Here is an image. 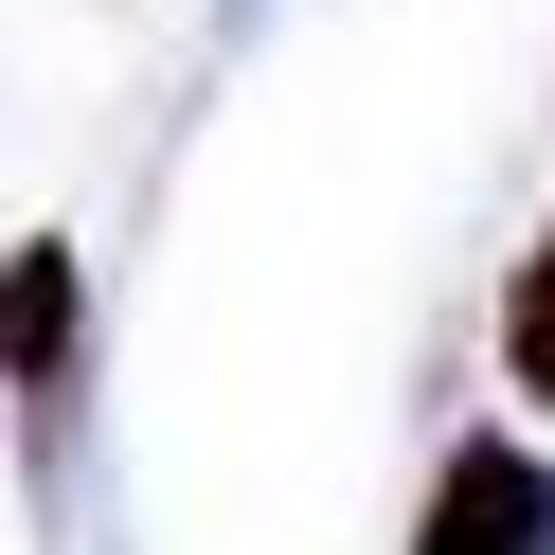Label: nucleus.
<instances>
[{
	"mask_svg": "<svg viewBox=\"0 0 555 555\" xmlns=\"http://www.w3.org/2000/svg\"><path fill=\"white\" fill-rule=\"evenodd\" d=\"M0 395H18L37 466L73 483V395H90V269H73V233H18L0 251Z\"/></svg>",
	"mask_w": 555,
	"mask_h": 555,
	"instance_id": "1",
	"label": "nucleus"
},
{
	"mask_svg": "<svg viewBox=\"0 0 555 555\" xmlns=\"http://www.w3.org/2000/svg\"><path fill=\"white\" fill-rule=\"evenodd\" d=\"M412 555H555V466L519 430H466L430 466V519H412Z\"/></svg>",
	"mask_w": 555,
	"mask_h": 555,
	"instance_id": "2",
	"label": "nucleus"
},
{
	"mask_svg": "<svg viewBox=\"0 0 555 555\" xmlns=\"http://www.w3.org/2000/svg\"><path fill=\"white\" fill-rule=\"evenodd\" d=\"M502 376L538 395V430H555V233H538V251L502 269Z\"/></svg>",
	"mask_w": 555,
	"mask_h": 555,
	"instance_id": "3",
	"label": "nucleus"
},
{
	"mask_svg": "<svg viewBox=\"0 0 555 555\" xmlns=\"http://www.w3.org/2000/svg\"><path fill=\"white\" fill-rule=\"evenodd\" d=\"M216 18H251V0H216Z\"/></svg>",
	"mask_w": 555,
	"mask_h": 555,
	"instance_id": "4",
	"label": "nucleus"
}]
</instances>
